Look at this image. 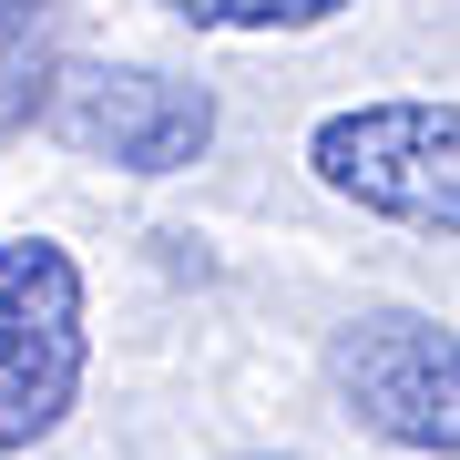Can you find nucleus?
<instances>
[{"mask_svg": "<svg viewBox=\"0 0 460 460\" xmlns=\"http://www.w3.org/2000/svg\"><path fill=\"white\" fill-rule=\"evenodd\" d=\"M328 389L368 440L460 460V328H440L429 307H358L328 338Z\"/></svg>", "mask_w": 460, "mask_h": 460, "instance_id": "7ed1b4c3", "label": "nucleus"}, {"mask_svg": "<svg viewBox=\"0 0 460 460\" xmlns=\"http://www.w3.org/2000/svg\"><path fill=\"white\" fill-rule=\"evenodd\" d=\"M51 31H62V0H0V123H31L51 83Z\"/></svg>", "mask_w": 460, "mask_h": 460, "instance_id": "39448f33", "label": "nucleus"}, {"mask_svg": "<svg viewBox=\"0 0 460 460\" xmlns=\"http://www.w3.org/2000/svg\"><path fill=\"white\" fill-rule=\"evenodd\" d=\"M31 123L62 154H83V164L184 174V164H205V144H215V93L184 83V72H144V62H72V72L41 83Z\"/></svg>", "mask_w": 460, "mask_h": 460, "instance_id": "20e7f679", "label": "nucleus"}, {"mask_svg": "<svg viewBox=\"0 0 460 460\" xmlns=\"http://www.w3.org/2000/svg\"><path fill=\"white\" fill-rule=\"evenodd\" d=\"M307 174L378 226L460 235V102H348L307 133Z\"/></svg>", "mask_w": 460, "mask_h": 460, "instance_id": "f257e3e1", "label": "nucleus"}, {"mask_svg": "<svg viewBox=\"0 0 460 460\" xmlns=\"http://www.w3.org/2000/svg\"><path fill=\"white\" fill-rule=\"evenodd\" d=\"M164 11L195 21V31H317L348 0H164Z\"/></svg>", "mask_w": 460, "mask_h": 460, "instance_id": "423d86ee", "label": "nucleus"}, {"mask_svg": "<svg viewBox=\"0 0 460 460\" xmlns=\"http://www.w3.org/2000/svg\"><path fill=\"white\" fill-rule=\"evenodd\" d=\"M93 368V317H83V266L51 235H0V460L41 450L72 420Z\"/></svg>", "mask_w": 460, "mask_h": 460, "instance_id": "f03ea898", "label": "nucleus"}]
</instances>
